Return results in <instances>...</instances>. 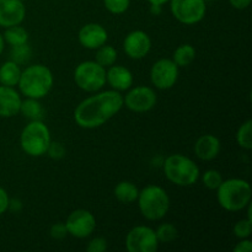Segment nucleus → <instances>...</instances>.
<instances>
[{
    "instance_id": "41",
    "label": "nucleus",
    "mask_w": 252,
    "mask_h": 252,
    "mask_svg": "<svg viewBox=\"0 0 252 252\" xmlns=\"http://www.w3.org/2000/svg\"><path fill=\"white\" fill-rule=\"evenodd\" d=\"M22 1H25V0H22Z\"/></svg>"
},
{
    "instance_id": "21",
    "label": "nucleus",
    "mask_w": 252,
    "mask_h": 252,
    "mask_svg": "<svg viewBox=\"0 0 252 252\" xmlns=\"http://www.w3.org/2000/svg\"><path fill=\"white\" fill-rule=\"evenodd\" d=\"M20 113L29 121H42L44 116V110L39 100L25 97V100L21 101Z\"/></svg>"
},
{
    "instance_id": "35",
    "label": "nucleus",
    "mask_w": 252,
    "mask_h": 252,
    "mask_svg": "<svg viewBox=\"0 0 252 252\" xmlns=\"http://www.w3.org/2000/svg\"><path fill=\"white\" fill-rule=\"evenodd\" d=\"M239 243L234 248V252H251L252 251V241L250 239H239Z\"/></svg>"
},
{
    "instance_id": "29",
    "label": "nucleus",
    "mask_w": 252,
    "mask_h": 252,
    "mask_svg": "<svg viewBox=\"0 0 252 252\" xmlns=\"http://www.w3.org/2000/svg\"><path fill=\"white\" fill-rule=\"evenodd\" d=\"M106 10L113 15H122L129 9L130 0H103Z\"/></svg>"
},
{
    "instance_id": "40",
    "label": "nucleus",
    "mask_w": 252,
    "mask_h": 252,
    "mask_svg": "<svg viewBox=\"0 0 252 252\" xmlns=\"http://www.w3.org/2000/svg\"><path fill=\"white\" fill-rule=\"evenodd\" d=\"M206 1H211V0H206Z\"/></svg>"
},
{
    "instance_id": "6",
    "label": "nucleus",
    "mask_w": 252,
    "mask_h": 252,
    "mask_svg": "<svg viewBox=\"0 0 252 252\" xmlns=\"http://www.w3.org/2000/svg\"><path fill=\"white\" fill-rule=\"evenodd\" d=\"M51 142V130L43 121H30L20 135L21 149L32 158L43 157Z\"/></svg>"
},
{
    "instance_id": "18",
    "label": "nucleus",
    "mask_w": 252,
    "mask_h": 252,
    "mask_svg": "<svg viewBox=\"0 0 252 252\" xmlns=\"http://www.w3.org/2000/svg\"><path fill=\"white\" fill-rule=\"evenodd\" d=\"M221 149L220 140L213 134H203L194 143V154L203 161H211L216 159Z\"/></svg>"
},
{
    "instance_id": "30",
    "label": "nucleus",
    "mask_w": 252,
    "mask_h": 252,
    "mask_svg": "<svg viewBox=\"0 0 252 252\" xmlns=\"http://www.w3.org/2000/svg\"><path fill=\"white\" fill-rule=\"evenodd\" d=\"M233 233L238 239L250 238L252 234V220L246 218L236 221L233 228Z\"/></svg>"
},
{
    "instance_id": "19",
    "label": "nucleus",
    "mask_w": 252,
    "mask_h": 252,
    "mask_svg": "<svg viewBox=\"0 0 252 252\" xmlns=\"http://www.w3.org/2000/svg\"><path fill=\"white\" fill-rule=\"evenodd\" d=\"M139 194V189L130 181L118 182L113 189V196L120 203L130 204L134 203Z\"/></svg>"
},
{
    "instance_id": "20",
    "label": "nucleus",
    "mask_w": 252,
    "mask_h": 252,
    "mask_svg": "<svg viewBox=\"0 0 252 252\" xmlns=\"http://www.w3.org/2000/svg\"><path fill=\"white\" fill-rule=\"evenodd\" d=\"M21 68L14 61H6L0 65V85L17 86L21 75Z\"/></svg>"
},
{
    "instance_id": "9",
    "label": "nucleus",
    "mask_w": 252,
    "mask_h": 252,
    "mask_svg": "<svg viewBox=\"0 0 252 252\" xmlns=\"http://www.w3.org/2000/svg\"><path fill=\"white\" fill-rule=\"evenodd\" d=\"M158 102V95L150 86L139 85L130 88L123 96V106L135 113L149 112Z\"/></svg>"
},
{
    "instance_id": "2",
    "label": "nucleus",
    "mask_w": 252,
    "mask_h": 252,
    "mask_svg": "<svg viewBox=\"0 0 252 252\" xmlns=\"http://www.w3.org/2000/svg\"><path fill=\"white\" fill-rule=\"evenodd\" d=\"M53 84L54 76L48 66L43 64H32L21 71L17 86L19 93L25 97L41 100L51 93Z\"/></svg>"
},
{
    "instance_id": "15",
    "label": "nucleus",
    "mask_w": 252,
    "mask_h": 252,
    "mask_svg": "<svg viewBox=\"0 0 252 252\" xmlns=\"http://www.w3.org/2000/svg\"><path fill=\"white\" fill-rule=\"evenodd\" d=\"M26 17V6L22 0H0V27L21 25Z\"/></svg>"
},
{
    "instance_id": "33",
    "label": "nucleus",
    "mask_w": 252,
    "mask_h": 252,
    "mask_svg": "<svg viewBox=\"0 0 252 252\" xmlns=\"http://www.w3.org/2000/svg\"><path fill=\"white\" fill-rule=\"evenodd\" d=\"M49 235L54 240H62L65 236H68V230H66V226L64 223H56L51 226L49 229Z\"/></svg>"
},
{
    "instance_id": "31",
    "label": "nucleus",
    "mask_w": 252,
    "mask_h": 252,
    "mask_svg": "<svg viewBox=\"0 0 252 252\" xmlns=\"http://www.w3.org/2000/svg\"><path fill=\"white\" fill-rule=\"evenodd\" d=\"M106 250H107V240L102 236L93 238L86 245L88 252H105Z\"/></svg>"
},
{
    "instance_id": "4",
    "label": "nucleus",
    "mask_w": 252,
    "mask_h": 252,
    "mask_svg": "<svg viewBox=\"0 0 252 252\" xmlns=\"http://www.w3.org/2000/svg\"><path fill=\"white\" fill-rule=\"evenodd\" d=\"M162 169L165 177L179 187L193 186L201 176L198 165L191 158L182 154H172L167 157Z\"/></svg>"
},
{
    "instance_id": "10",
    "label": "nucleus",
    "mask_w": 252,
    "mask_h": 252,
    "mask_svg": "<svg viewBox=\"0 0 252 252\" xmlns=\"http://www.w3.org/2000/svg\"><path fill=\"white\" fill-rule=\"evenodd\" d=\"M159 240L155 230L147 225H137L126 236V249L128 252H157Z\"/></svg>"
},
{
    "instance_id": "13",
    "label": "nucleus",
    "mask_w": 252,
    "mask_h": 252,
    "mask_svg": "<svg viewBox=\"0 0 252 252\" xmlns=\"http://www.w3.org/2000/svg\"><path fill=\"white\" fill-rule=\"evenodd\" d=\"M152 49V38L142 30L130 31L123 41V51L130 59L139 61L145 58Z\"/></svg>"
},
{
    "instance_id": "23",
    "label": "nucleus",
    "mask_w": 252,
    "mask_h": 252,
    "mask_svg": "<svg viewBox=\"0 0 252 252\" xmlns=\"http://www.w3.org/2000/svg\"><path fill=\"white\" fill-rule=\"evenodd\" d=\"M5 43L10 46H20L29 42V32L21 25H15V26L6 27L2 33Z\"/></svg>"
},
{
    "instance_id": "32",
    "label": "nucleus",
    "mask_w": 252,
    "mask_h": 252,
    "mask_svg": "<svg viewBox=\"0 0 252 252\" xmlns=\"http://www.w3.org/2000/svg\"><path fill=\"white\" fill-rule=\"evenodd\" d=\"M46 154H48V157L52 158V159L59 160L62 158H64V155H65V148H64V145L62 143L51 142Z\"/></svg>"
},
{
    "instance_id": "34",
    "label": "nucleus",
    "mask_w": 252,
    "mask_h": 252,
    "mask_svg": "<svg viewBox=\"0 0 252 252\" xmlns=\"http://www.w3.org/2000/svg\"><path fill=\"white\" fill-rule=\"evenodd\" d=\"M9 203L10 197L7 194L6 189L0 186V216L6 213V211H9Z\"/></svg>"
},
{
    "instance_id": "37",
    "label": "nucleus",
    "mask_w": 252,
    "mask_h": 252,
    "mask_svg": "<svg viewBox=\"0 0 252 252\" xmlns=\"http://www.w3.org/2000/svg\"><path fill=\"white\" fill-rule=\"evenodd\" d=\"M150 12L154 15H159L161 12V6L160 5H150Z\"/></svg>"
},
{
    "instance_id": "25",
    "label": "nucleus",
    "mask_w": 252,
    "mask_h": 252,
    "mask_svg": "<svg viewBox=\"0 0 252 252\" xmlns=\"http://www.w3.org/2000/svg\"><path fill=\"white\" fill-rule=\"evenodd\" d=\"M236 142L239 147L245 150L252 149V121L246 120L236 132Z\"/></svg>"
},
{
    "instance_id": "14",
    "label": "nucleus",
    "mask_w": 252,
    "mask_h": 252,
    "mask_svg": "<svg viewBox=\"0 0 252 252\" xmlns=\"http://www.w3.org/2000/svg\"><path fill=\"white\" fill-rule=\"evenodd\" d=\"M108 33L107 30L102 25L97 22H90L86 24L79 30L78 32V41L84 48L90 49V51H96L107 43Z\"/></svg>"
},
{
    "instance_id": "28",
    "label": "nucleus",
    "mask_w": 252,
    "mask_h": 252,
    "mask_svg": "<svg viewBox=\"0 0 252 252\" xmlns=\"http://www.w3.org/2000/svg\"><path fill=\"white\" fill-rule=\"evenodd\" d=\"M31 47L29 46V43L20 44V46H12L11 52H10V59L14 61L15 63H17L19 65L29 62V59L31 58Z\"/></svg>"
},
{
    "instance_id": "24",
    "label": "nucleus",
    "mask_w": 252,
    "mask_h": 252,
    "mask_svg": "<svg viewBox=\"0 0 252 252\" xmlns=\"http://www.w3.org/2000/svg\"><path fill=\"white\" fill-rule=\"evenodd\" d=\"M118 58L117 49L115 47L110 46V44L105 43L103 46H101L100 48L96 49L95 54V62H97L100 65H102L103 68H108V66L113 65L116 63Z\"/></svg>"
},
{
    "instance_id": "5",
    "label": "nucleus",
    "mask_w": 252,
    "mask_h": 252,
    "mask_svg": "<svg viewBox=\"0 0 252 252\" xmlns=\"http://www.w3.org/2000/svg\"><path fill=\"white\" fill-rule=\"evenodd\" d=\"M138 208L147 220H161L170 209V197L167 192L158 185H148L139 189Z\"/></svg>"
},
{
    "instance_id": "27",
    "label": "nucleus",
    "mask_w": 252,
    "mask_h": 252,
    "mask_svg": "<svg viewBox=\"0 0 252 252\" xmlns=\"http://www.w3.org/2000/svg\"><path fill=\"white\" fill-rule=\"evenodd\" d=\"M201 180H202V184L204 185V187H207V189H211V191H217L218 187L220 186L221 182H223L224 179H223V175H221L218 170L209 169L203 172Z\"/></svg>"
},
{
    "instance_id": "17",
    "label": "nucleus",
    "mask_w": 252,
    "mask_h": 252,
    "mask_svg": "<svg viewBox=\"0 0 252 252\" xmlns=\"http://www.w3.org/2000/svg\"><path fill=\"white\" fill-rule=\"evenodd\" d=\"M134 78L132 71L126 66L113 64L106 70V84H108L112 90L123 93L132 88Z\"/></svg>"
},
{
    "instance_id": "38",
    "label": "nucleus",
    "mask_w": 252,
    "mask_h": 252,
    "mask_svg": "<svg viewBox=\"0 0 252 252\" xmlns=\"http://www.w3.org/2000/svg\"><path fill=\"white\" fill-rule=\"evenodd\" d=\"M148 1H149L150 5H160V6H162L164 4L169 2L170 0H148Z\"/></svg>"
},
{
    "instance_id": "26",
    "label": "nucleus",
    "mask_w": 252,
    "mask_h": 252,
    "mask_svg": "<svg viewBox=\"0 0 252 252\" xmlns=\"http://www.w3.org/2000/svg\"><path fill=\"white\" fill-rule=\"evenodd\" d=\"M157 234V238L159 240V243L164 244H170L172 241H175L179 236V231L177 228L171 223H162L158 226V229L155 230Z\"/></svg>"
},
{
    "instance_id": "7",
    "label": "nucleus",
    "mask_w": 252,
    "mask_h": 252,
    "mask_svg": "<svg viewBox=\"0 0 252 252\" xmlns=\"http://www.w3.org/2000/svg\"><path fill=\"white\" fill-rule=\"evenodd\" d=\"M76 86L85 93H97L106 85V68L95 61H84L74 70Z\"/></svg>"
},
{
    "instance_id": "1",
    "label": "nucleus",
    "mask_w": 252,
    "mask_h": 252,
    "mask_svg": "<svg viewBox=\"0 0 252 252\" xmlns=\"http://www.w3.org/2000/svg\"><path fill=\"white\" fill-rule=\"evenodd\" d=\"M74 110V121L84 129H95L115 117L123 108V95L116 90L94 93Z\"/></svg>"
},
{
    "instance_id": "12",
    "label": "nucleus",
    "mask_w": 252,
    "mask_h": 252,
    "mask_svg": "<svg viewBox=\"0 0 252 252\" xmlns=\"http://www.w3.org/2000/svg\"><path fill=\"white\" fill-rule=\"evenodd\" d=\"M68 235L76 239H86L93 235L96 229L95 216L88 209H75L65 220Z\"/></svg>"
},
{
    "instance_id": "16",
    "label": "nucleus",
    "mask_w": 252,
    "mask_h": 252,
    "mask_svg": "<svg viewBox=\"0 0 252 252\" xmlns=\"http://www.w3.org/2000/svg\"><path fill=\"white\" fill-rule=\"evenodd\" d=\"M21 94L12 86L0 85V117L11 118L20 113Z\"/></svg>"
},
{
    "instance_id": "22",
    "label": "nucleus",
    "mask_w": 252,
    "mask_h": 252,
    "mask_svg": "<svg viewBox=\"0 0 252 252\" xmlns=\"http://www.w3.org/2000/svg\"><path fill=\"white\" fill-rule=\"evenodd\" d=\"M172 61L179 68H186L196 59V48L192 44H180L172 54Z\"/></svg>"
},
{
    "instance_id": "3",
    "label": "nucleus",
    "mask_w": 252,
    "mask_h": 252,
    "mask_svg": "<svg viewBox=\"0 0 252 252\" xmlns=\"http://www.w3.org/2000/svg\"><path fill=\"white\" fill-rule=\"evenodd\" d=\"M251 186L246 180H223L217 189V201L219 206L228 212H240L251 203Z\"/></svg>"
},
{
    "instance_id": "36",
    "label": "nucleus",
    "mask_w": 252,
    "mask_h": 252,
    "mask_svg": "<svg viewBox=\"0 0 252 252\" xmlns=\"http://www.w3.org/2000/svg\"><path fill=\"white\" fill-rule=\"evenodd\" d=\"M252 0H229V4L236 10H245L251 5Z\"/></svg>"
},
{
    "instance_id": "11",
    "label": "nucleus",
    "mask_w": 252,
    "mask_h": 252,
    "mask_svg": "<svg viewBox=\"0 0 252 252\" xmlns=\"http://www.w3.org/2000/svg\"><path fill=\"white\" fill-rule=\"evenodd\" d=\"M150 81L159 90H169L176 85L180 68L172 59L161 58L153 64L150 69Z\"/></svg>"
},
{
    "instance_id": "39",
    "label": "nucleus",
    "mask_w": 252,
    "mask_h": 252,
    "mask_svg": "<svg viewBox=\"0 0 252 252\" xmlns=\"http://www.w3.org/2000/svg\"><path fill=\"white\" fill-rule=\"evenodd\" d=\"M4 48H5V41L4 38H2V34L0 33V56H1V53L4 52Z\"/></svg>"
},
{
    "instance_id": "8",
    "label": "nucleus",
    "mask_w": 252,
    "mask_h": 252,
    "mask_svg": "<svg viewBox=\"0 0 252 252\" xmlns=\"http://www.w3.org/2000/svg\"><path fill=\"white\" fill-rule=\"evenodd\" d=\"M169 2L172 16L187 26L201 22L207 14L206 0H170Z\"/></svg>"
}]
</instances>
